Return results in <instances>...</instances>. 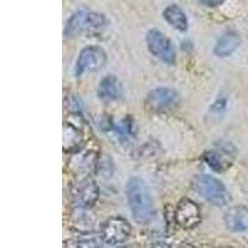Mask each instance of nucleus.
Returning a JSON list of instances; mask_svg holds the SVG:
<instances>
[{
	"mask_svg": "<svg viewBox=\"0 0 248 248\" xmlns=\"http://www.w3.org/2000/svg\"><path fill=\"white\" fill-rule=\"evenodd\" d=\"M175 222L184 230H194L201 223V209L191 199H183L179 201L174 214Z\"/></svg>",
	"mask_w": 248,
	"mask_h": 248,
	"instance_id": "nucleus-8",
	"label": "nucleus"
},
{
	"mask_svg": "<svg viewBox=\"0 0 248 248\" xmlns=\"http://www.w3.org/2000/svg\"><path fill=\"white\" fill-rule=\"evenodd\" d=\"M102 240L101 234L93 233V232H85L81 233L77 238V248H102Z\"/></svg>",
	"mask_w": 248,
	"mask_h": 248,
	"instance_id": "nucleus-15",
	"label": "nucleus"
},
{
	"mask_svg": "<svg viewBox=\"0 0 248 248\" xmlns=\"http://www.w3.org/2000/svg\"><path fill=\"white\" fill-rule=\"evenodd\" d=\"M119 248H128V247H119Z\"/></svg>",
	"mask_w": 248,
	"mask_h": 248,
	"instance_id": "nucleus-20",
	"label": "nucleus"
},
{
	"mask_svg": "<svg viewBox=\"0 0 248 248\" xmlns=\"http://www.w3.org/2000/svg\"><path fill=\"white\" fill-rule=\"evenodd\" d=\"M125 194L133 218L140 225L152 222L156 216V210L145 181L140 178H132L127 183Z\"/></svg>",
	"mask_w": 248,
	"mask_h": 248,
	"instance_id": "nucleus-1",
	"label": "nucleus"
},
{
	"mask_svg": "<svg viewBox=\"0 0 248 248\" xmlns=\"http://www.w3.org/2000/svg\"><path fill=\"white\" fill-rule=\"evenodd\" d=\"M226 227L233 233L245 234L248 238V209L246 206H233L223 215Z\"/></svg>",
	"mask_w": 248,
	"mask_h": 248,
	"instance_id": "nucleus-10",
	"label": "nucleus"
},
{
	"mask_svg": "<svg viewBox=\"0 0 248 248\" xmlns=\"http://www.w3.org/2000/svg\"><path fill=\"white\" fill-rule=\"evenodd\" d=\"M236 149L230 143H221L216 148L203 154L205 163L216 172H223L232 167Z\"/></svg>",
	"mask_w": 248,
	"mask_h": 248,
	"instance_id": "nucleus-7",
	"label": "nucleus"
},
{
	"mask_svg": "<svg viewBox=\"0 0 248 248\" xmlns=\"http://www.w3.org/2000/svg\"><path fill=\"white\" fill-rule=\"evenodd\" d=\"M220 248H232V247H220Z\"/></svg>",
	"mask_w": 248,
	"mask_h": 248,
	"instance_id": "nucleus-19",
	"label": "nucleus"
},
{
	"mask_svg": "<svg viewBox=\"0 0 248 248\" xmlns=\"http://www.w3.org/2000/svg\"><path fill=\"white\" fill-rule=\"evenodd\" d=\"M150 248H171V247H170L169 243H167L165 241H156V242L153 243Z\"/></svg>",
	"mask_w": 248,
	"mask_h": 248,
	"instance_id": "nucleus-17",
	"label": "nucleus"
},
{
	"mask_svg": "<svg viewBox=\"0 0 248 248\" xmlns=\"http://www.w3.org/2000/svg\"><path fill=\"white\" fill-rule=\"evenodd\" d=\"M99 234L103 242L109 246L124 243L132 234V226L123 217H109L102 223Z\"/></svg>",
	"mask_w": 248,
	"mask_h": 248,
	"instance_id": "nucleus-6",
	"label": "nucleus"
},
{
	"mask_svg": "<svg viewBox=\"0 0 248 248\" xmlns=\"http://www.w3.org/2000/svg\"><path fill=\"white\" fill-rule=\"evenodd\" d=\"M107 63V54L99 46H87L82 48L75 65V75L81 77L88 72H94L103 68Z\"/></svg>",
	"mask_w": 248,
	"mask_h": 248,
	"instance_id": "nucleus-5",
	"label": "nucleus"
},
{
	"mask_svg": "<svg viewBox=\"0 0 248 248\" xmlns=\"http://www.w3.org/2000/svg\"><path fill=\"white\" fill-rule=\"evenodd\" d=\"M201 4L206 6H210V8H216V6H220L221 4L225 3V0H198Z\"/></svg>",
	"mask_w": 248,
	"mask_h": 248,
	"instance_id": "nucleus-16",
	"label": "nucleus"
},
{
	"mask_svg": "<svg viewBox=\"0 0 248 248\" xmlns=\"http://www.w3.org/2000/svg\"><path fill=\"white\" fill-rule=\"evenodd\" d=\"M240 45V35L234 31H227L215 44L214 54L218 57H229L233 54Z\"/></svg>",
	"mask_w": 248,
	"mask_h": 248,
	"instance_id": "nucleus-13",
	"label": "nucleus"
},
{
	"mask_svg": "<svg viewBox=\"0 0 248 248\" xmlns=\"http://www.w3.org/2000/svg\"><path fill=\"white\" fill-rule=\"evenodd\" d=\"M123 94V90H122L121 82L116 76L109 75L106 76L105 78H102L99 82V86L97 88V96L102 101H117Z\"/></svg>",
	"mask_w": 248,
	"mask_h": 248,
	"instance_id": "nucleus-12",
	"label": "nucleus"
},
{
	"mask_svg": "<svg viewBox=\"0 0 248 248\" xmlns=\"http://www.w3.org/2000/svg\"><path fill=\"white\" fill-rule=\"evenodd\" d=\"M163 16L168 24L175 30L179 31H186L189 28V20L187 16L184 13L183 9L178 6L176 4H171V5L167 6L164 9Z\"/></svg>",
	"mask_w": 248,
	"mask_h": 248,
	"instance_id": "nucleus-14",
	"label": "nucleus"
},
{
	"mask_svg": "<svg viewBox=\"0 0 248 248\" xmlns=\"http://www.w3.org/2000/svg\"><path fill=\"white\" fill-rule=\"evenodd\" d=\"M178 102L179 94L176 91L168 87H158L148 93L145 98V107L152 112L160 113L175 107Z\"/></svg>",
	"mask_w": 248,
	"mask_h": 248,
	"instance_id": "nucleus-9",
	"label": "nucleus"
},
{
	"mask_svg": "<svg viewBox=\"0 0 248 248\" xmlns=\"http://www.w3.org/2000/svg\"><path fill=\"white\" fill-rule=\"evenodd\" d=\"M145 41H147L148 50L150 51L153 56H155L167 65H174L176 61V51H175L172 41L167 35L156 29H152L148 31Z\"/></svg>",
	"mask_w": 248,
	"mask_h": 248,
	"instance_id": "nucleus-4",
	"label": "nucleus"
},
{
	"mask_svg": "<svg viewBox=\"0 0 248 248\" xmlns=\"http://www.w3.org/2000/svg\"><path fill=\"white\" fill-rule=\"evenodd\" d=\"M99 199V187L92 178H86L81 181L77 191V201L82 209H91Z\"/></svg>",
	"mask_w": 248,
	"mask_h": 248,
	"instance_id": "nucleus-11",
	"label": "nucleus"
},
{
	"mask_svg": "<svg viewBox=\"0 0 248 248\" xmlns=\"http://www.w3.org/2000/svg\"><path fill=\"white\" fill-rule=\"evenodd\" d=\"M176 248H196V247H195V246H192L191 243H186L185 242V243H181V245L178 246Z\"/></svg>",
	"mask_w": 248,
	"mask_h": 248,
	"instance_id": "nucleus-18",
	"label": "nucleus"
},
{
	"mask_svg": "<svg viewBox=\"0 0 248 248\" xmlns=\"http://www.w3.org/2000/svg\"><path fill=\"white\" fill-rule=\"evenodd\" d=\"M192 189L216 207H225L231 202V195L222 181L211 175H199L192 180Z\"/></svg>",
	"mask_w": 248,
	"mask_h": 248,
	"instance_id": "nucleus-2",
	"label": "nucleus"
},
{
	"mask_svg": "<svg viewBox=\"0 0 248 248\" xmlns=\"http://www.w3.org/2000/svg\"><path fill=\"white\" fill-rule=\"evenodd\" d=\"M106 23H107L106 16L101 13L82 9V10H78V12L71 15L65 26L63 34L67 39L68 37L74 39V37L90 32V31L98 30V29L103 28Z\"/></svg>",
	"mask_w": 248,
	"mask_h": 248,
	"instance_id": "nucleus-3",
	"label": "nucleus"
}]
</instances>
